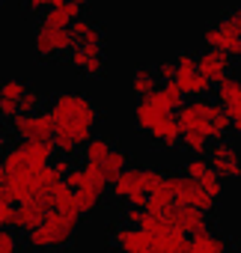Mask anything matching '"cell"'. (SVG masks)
Returning <instances> with one entry per match:
<instances>
[{
    "label": "cell",
    "instance_id": "obj_16",
    "mask_svg": "<svg viewBox=\"0 0 241 253\" xmlns=\"http://www.w3.org/2000/svg\"><path fill=\"white\" fill-rule=\"evenodd\" d=\"M155 143H161L164 149H176L179 146V122H176V113H167L164 119H158L155 125H152V128L146 131Z\"/></svg>",
    "mask_w": 241,
    "mask_h": 253
},
{
    "label": "cell",
    "instance_id": "obj_40",
    "mask_svg": "<svg viewBox=\"0 0 241 253\" xmlns=\"http://www.w3.org/2000/svg\"><path fill=\"white\" fill-rule=\"evenodd\" d=\"M238 250H241V241H238Z\"/></svg>",
    "mask_w": 241,
    "mask_h": 253
},
{
    "label": "cell",
    "instance_id": "obj_18",
    "mask_svg": "<svg viewBox=\"0 0 241 253\" xmlns=\"http://www.w3.org/2000/svg\"><path fill=\"white\" fill-rule=\"evenodd\" d=\"M202 42H205L208 48H220V51H226L232 60H241V36H229V33L217 30V24L202 30Z\"/></svg>",
    "mask_w": 241,
    "mask_h": 253
},
{
    "label": "cell",
    "instance_id": "obj_2",
    "mask_svg": "<svg viewBox=\"0 0 241 253\" xmlns=\"http://www.w3.org/2000/svg\"><path fill=\"white\" fill-rule=\"evenodd\" d=\"M75 232H78V217L60 209H48L45 217L24 232V244L30 250H60L75 241Z\"/></svg>",
    "mask_w": 241,
    "mask_h": 253
},
{
    "label": "cell",
    "instance_id": "obj_35",
    "mask_svg": "<svg viewBox=\"0 0 241 253\" xmlns=\"http://www.w3.org/2000/svg\"><path fill=\"white\" fill-rule=\"evenodd\" d=\"M140 211H143V209H137V206H128V209L122 211V223H134V226H137V220H140Z\"/></svg>",
    "mask_w": 241,
    "mask_h": 253
},
{
    "label": "cell",
    "instance_id": "obj_1",
    "mask_svg": "<svg viewBox=\"0 0 241 253\" xmlns=\"http://www.w3.org/2000/svg\"><path fill=\"white\" fill-rule=\"evenodd\" d=\"M51 119L54 128H63L72 134V140L78 143V149L92 137V125L98 122V107L92 104V98L80 95V92H57L51 98Z\"/></svg>",
    "mask_w": 241,
    "mask_h": 253
},
{
    "label": "cell",
    "instance_id": "obj_30",
    "mask_svg": "<svg viewBox=\"0 0 241 253\" xmlns=\"http://www.w3.org/2000/svg\"><path fill=\"white\" fill-rule=\"evenodd\" d=\"M89 27H92V21H89V18H80V15H78V18H75V21L69 24V33H72V39H75V42H80V39L86 36V30H89Z\"/></svg>",
    "mask_w": 241,
    "mask_h": 253
},
{
    "label": "cell",
    "instance_id": "obj_6",
    "mask_svg": "<svg viewBox=\"0 0 241 253\" xmlns=\"http://www.w3.org/2000/svg\"><path fill=\"white\" fill-rule=\"evenodd\" d=\"M173 81L182 86L185 98H188V95H208V92H211V81L197 69V57H194L191 51H182V54L176 57V78H173Z\"/></svg>",
    "mask_w": 241,
    "mask_h": 253
},
{
    "label": "cell",
    "instance_id": "obj_7",
    "mask_svg": "<svg viewBox=\"0 0 241 253\" xmlns=\"http://www.w3.org/2000/svg\"><path fill=\"white\" fill-rule=\"evenodd\" d=\"M9 125H12V134H15L18 140H51V134H54V119H51V113H45L42 107L33 110V113H18V116H12Z\"/></svg>",
    "mask_w": 241,
    "mask_h": 253
},
{
    "label": "cell",
    "instance_id": "obj_28",
    "mask_svg": "<svg viewBox=\"0 0 241 253\" xmlns=\"http://www.w3.org/2000/svg\"><path fill=\"white\" fill-rule=\"evenodd\" d=\"M42 101H45L42 89H36V86H30V84H27V89H24V92H21V98H18V113H33V110H39V107H42Z\"/></svg>",
    "mask_w": 241,
    "mask_h": 253
},
{
    "label": "cell",
    "instance_id": "obj_9",
    "mask_svg": "<svg viewBox=\"0 0 241 253\" xmlns=\"http://www.w3.org/2000/svg\"><path fill=\"white\" fill-rule=\"evenodd\" d=\"M205 158H208V164L214 167V173L220 179H241V152L232 143H226V137L211 140L208 149H205Z\"/></svg>",
    "mask_w": 241,
    "mask_h": 253
},
{
    "label": "cell",
    "instance_id": "obj_23",
    "mask_svg": "<svg viewBox=\"0 0 241 253\" xmlns=\"http://www.w3.org/2000/svg\"><path fill=\"white\" fill-rule=\"evenodd\" d=\"M229 128H232V119H229V113L223 110V104L217 101L214 110H211V119H208L205 134H208V140H223V137L229 134Z\"/></svg>",
    "mask_w": 241,
    "mask_h": 253
},
{
    "label": "cell",
    "instance_id": "obj_19",
    "mask_svg": "<svg viewBox=\"0 0 241 253\" xmlns=\"http://www.w3.org/2000/svg\"><path fill=\"white\" fill-rule=\"evenodd\" d=\"M223 250H229V238L214 235L211 229H202L188 238V253H223Z\"/></svg>",
    "mask_w": 241,
    "mask_h": 253
},
{
    "label": "cell",
    "instance_id": "obj_32",
    "mask_svg": "<svg viewBox=\"0 0 241 253\" xmlns=\"http://www.w3.org/2000/svg\"><path fill=\"white\" fill-rule=\"evenodd\" d=\"M80 42H86V45H104V30H101L98 24H92V27L86 30V36H83Z\"/></svg>",
    "mask_w": 241,
    "mask_h": 253
},
{
    "label": "cell",
    "instance_id": "obj_38",
    "mask_svg": "<svg viewBox=\"0 0 241 253\" xmlns=\"http://www.w3.org/2000/svg\"><path fill=\"white\" fill-rule=\"evenodd\" d=\"M0 188H3V164H0Z\"/></svg>",
    "mask_w": 241,
    "mask_h": 253
},
{
    "label": "cell",
    "instance_id": "obj_31",
    "mask_svg": "<svg viewBox=\"0 0 241 253\" xmlns=\"http://www.w3.org/2000/svg\"><path fill=\"white\" fill-rule=\"evenodd\" d=\"M12 209H15V203H9L6 194H3V188H0V226H9V220H12Z\"/></svg>",
    "mask_w": 241,
    "mask_h": 253
},
{
    "label": "cell",
    "instance_id": "obj_11",
    "mask_svg": "<svg viewBox=\"0 0 241 253\" xmlns=\"http://www.w3.org/2000/svg\"><path fill=\"white\" fill-rule=\"evenodd\" d=\"M48 209H51V203H48L45 197L21 200V203H15V209H12V220H9V226H12L15 232H27V229H33V226L45 217Z\"/></svg>",
    "mask_w": 241,
    "mask_h": 253
},
{
    "label": "cell",
    "instance_id": "obj_12",
    "mask_svg": "<svg viewBox=\"0 0 241 253\" xmlns=\"http://www.w3.org/2000/svg\"><path fill=\"white\" fill-rule=\"evenodd\" d=\"M113 244L125 253H152V235L134 223L113 226Z\"/></svg>",
    "mask_w": 241,
    "mask_h": 253
},
{
    "label": "cell",
    "instance_id": "obj_34",
    "mask_svg": "<svg viewBox=\"0 0 241 253\" xmlns=\"http://www.w3.org/2000/svg\"><path fill=\"white\" fill-rule=\"evenodd\" d=\"M24 3H27V9H30V12H45L48 6L60 3V0H24Z\"/></svg>",
    "mask_w": 241,
    "mask_h": 253
},
{
    "label": "cell",
    "instance_id": "obj_17",
    "mask_svg": "<svg viewBox=\"0 0 241 253\" xmlns=\"http://www.w3.org/2000/svg\"><path fill=\"white\" fill-rule=\"evenodd\" d=\"M146 98L155 101V104H161V107H167V110H176V107L185 101V92H182V86L170 78V81H158V86H155L152 92H146Z\"/></svg>",
    "mask_w": 241,
    "mask_h": 253
},
{
    "label": "cell",
    "instance_id": "obj_13",
    "mask_svg": "<svg viewBox=\"0 0 241 253\" xmlns=\"http://www.w3.org/2000/svg\"><path fill=\"white\" fill-rule=\"evenodd\" d=\"M185 176L197 179V182L214 197V200H220V194H223V182H220V176L214 173V167L208 164L205 155H194L191 161H185Z\"/></svg>",
    "mask_w": 241,
    "mask_h": 253
},
{
    "label": "cell",
    "instance_id": "obj_5",
    "mask_svg": "<svg viewBox=\"0 0 241 253\" xmlns=\"http://www.w3.org/2000/svg\"><path fill=\"white\" fill-rule=\"evenodd\" d=\"M116 200H125L128 206H137V209H143L146 206V182H143V167H125L122 173H119L113 182H110V188H107Z\"/></svg>",
    "mask_w": 241,
    "mask_h": 253
},
{
    "label": "cell",
    "instance_id": "obj_10",
    "mask_svg": "<svg viewBox=\"0 0 241 253\" xmlns=\"http://www.w3.org/2000/svg\"><path fill=\"white\" fill-rule=\"evenodd\" d=\"M161 214H164L176 229H182L185 235H197V232H202V229H211L208 211H200V209L185 206V203H170Z\"/></svg>",
    "mask_w": 241,
    "mask_h": 253
},
{
    "label": "cell",
    "instance_id": "obj_8",
    "mask_svg": "<svg viewBox=\"0 0 241 253\" xmlns=\"http://www.w3.org/2000/svg\"><path fill=\"white\" fill-rule=\"evenodd\" d=\"M66 63L86 78H98V75H104V45L75 42L66 54Z\"/></svg>",
    "mask_w": 241,
    "mask_h": 253
},
{
    "label": "cell",
    "instance_id": "obj_25",
    "mask_svg": "<svg viewBox=\"0 0 241 253\" xmlns=\"http://www.w3.org/2000/svg\"><path fill=\"white\" fill-rule=\"evenodd\" d=\"M155 86H158V75H155V69H137V72L131 75V89H134L137 98H143V95L152 92Z\"/></svg>",
    "mask_w": 241,
    "mask_h": 253
},
{
    "label": "cell",
    "instance_id": "obj_36",
    "mask_svg": "<svg viewBox=\"0 0 241 253\" xmlns=\"http://www.w3.org/2000/svg\"><path fill=\"white\" fill-rule=\"evenodd\" d=\"M229 134H238V137H241V113L232 116V128H229Z\"/></svg>",
    "mask_w": 241,
    "mask_h": 253
},
{
    "label": "cell",
    "instance_id": "obj_26",
    "mask_svg": "<svg viewBox=\"0 0 241 253\" xmlns=\"http://www.w3.org/2000/svg\"><path fill=\"white\" fill-rule=\"evenodd\" d=\"M75 200H78V206H80L83 214H92L95 209H101L104 194H95L92 188H75Z\"/></svg>",
    "mask_w": 241,
    "mask_h": 253
},
{
    "label": "cell",
    "instance_id": "obj_4",
    "mask_svg": "<svg viewBox=\"0 0 241 253\" xmlns=\"http://www.w3.org/2000/svg\"><path fill=\"white\" fill-rule=\"evenodd\" d=\"M167 179V185H170V191H173V203H185V206H194V209H200V211H214V206H217V200L197 182V179H191V176H164Z\"/></svg>",
    "mask_w": 241,
    "mask_h": 253
},
{
    "label": "cell",
    "instance_id": "obj_27",
    "mask_svg": "<svg viewBox=\"0 0 241 253\" xmlns=\"http://www.w3.org/2000/svg\"><path fill=\"white\" fill-rule=\"evenodd\" d=\"M110 146H113V143H110V137H89V140L80 146L83 161H101V158H104V152H107Z\"/></svg>",
    "mask_w": 241,
    "mask_h": 253
},
{
    "label": "cell",
    "instance_id": "obj_20",
    "mask_svg": "<svg viewBox=\"0 0 241 253\" xmlns=\"http://www.w3.org/2000/svg\"><path fill=\"white\" fill-rule=\"evenodd\" d=\"M128 161H131V158H128V152H125V149H116V146H110V149L104 152V158H101V161H95V164H98L101 176H104V179H107V185H110V182H113L119 173H122V170L128 167Z\"/></svg>",
    "mask_w": 241,
    "mask_h": 253
},
{
    "label": "cell",
    "instance_id": "obj_22",
    "mask_svg": "<svg viewBox=\"0 0 241 253\" xmlns=\"http://www.w3.org/2000/svg\"><path fill=\"white\" fill-rule=\"evenodd\" d=\"M152 253H188V235L182 229L152 235Z\"/></svg>",
    "mask_w": 241,
    "mask_h": 253
},
{
    "label": "cell",
    "instance_id": "obj_3",
    "mask_svg": "<svg viewBox=\"0 0 241 253\" xmlns=\"http://www.w3.org/2000/svg\"><path fill=\"white\" fill-rule=\"evenodd\" d=\"M75 45L69 27H57V24H48L42 21L36 27V36H33V51L39 60H54V57H66L69 48Z\"/></svg>",
    "mask_w": 241,
    "mask_h": 253
},
{
    "label": "cell",
    "instance_id": "obj_15",
    "mask_svg": "<svg viewBox=\"0 0 241 253\" xmlns=\"http://www.w3.org/2000/svg\"><path fill=\"white\" fill-rule=\"evenodd\" d=\"M214 95H217V101L223 104V110L229 113V119L241 113V78H235L232 72L223 75V78L214 84Z\"/></svg>",
    "mask_w": 241,
    "mask_h": 253
},
{
    "label": "cell",
    "instance_id": "obj_39",
    "mask_svg": "<svg viewBox=\"0 0 241 253\" xmlns=\"http://www.w3.org/2000/svg\"><path fill=\"white\" fill-rule=\"evenodd\" d=\"M72 3H78V6H86V0H72Z\"/></svg>",
    "mask_w": 241,
    "mask_h": 253
},
{
    "label": "cell",
    "instance_id": "obj_21",
    "mask_svg": "<svg viewBox=\"0 0 241 253\" xmlns=\"http://www.w3.org/2000/svg\"><path fill=\"white\" fill-rule=\"evenodd\" d=\"M78 15H83V6L72 3V0H60V3H54V6L45 9V18H42V21L57 24V27H69Z\"/></svg>",
    "mask_w": 241,
    "mask_h": 253
},
{
    "label": "cell",
    "instance_id": "obj_33",
    "mask_svg": "<svg viewBox=\"0 0 241 253\" xmlns=\"http://www.w3.org/2000/svg\"><path fill=\"white\" fill-rule=\"evenodd\" d=\"M155 75H158V81L176 78V63H158V66H155Z\"/></svg>",
    "mask_w": 241,
    "mask_h": 253
},
{
    "label": "cell",
    "instance_id": "obj_37",
    "mask_svg": "<svg viewBox=\"0 0 241 253\" xmlns=\"http://www.w3.org/2000/svg\"><path fill=\"white\" fill-rule=\"evenodd\" d=\"M6 146H9V134H6V131H3V128H0V152H3V149H6Z\"/></svg>",
    "mask_w": 241,
    "mask_h": 253
},
{
    "label": "cell",
    "instance_id": "obj_24",
    "mask_svg": "<svg viewBox=\"0 0 241 253\" xmlns=\"http://www.w3.org/2000/svg\"><path fill=\"white\" fill-rule=\"evenodd\" d=\"M208 143H211V140H208L202 131H197V128H188V131L179 134V146H182L185 152H191V155H205Z\"/></svg>",
    "mask_w": 241,
    "mask_h": 253
},
{
    "label": "cell",
    "instance_id": "obj_29",
    "mask_svg": "<svg viewBox=\"0 0 241 253\" xmlns=\"http://www.w3.org/2000/svg\"><path fill=\"white\" fill-rule=\"evenodd\" d=\"M217 30H223V33H229V36H241V6L223 12L220 21H217Z\"/></svg>",
    "mask_w": 241,
    "mask_h": 253
},
{
    "label": "cell",
    "instance_id": "obj_14",
    "mask_svg": "<svg viewBox=\"0 0 241 253\" xmlns=\"http://www.w3.org/2000/svg\"><path fill=\"white\" fill-rule=\"evenodd\" d=\"M232 63H235V60H232L226 51H220V48H208V45H205V51L197 57V69L211 81V86H214L223 75L232 72Z\"/></svg>",
    "mask_w": 241,
    "mask_h": 253
}]
</instances>
